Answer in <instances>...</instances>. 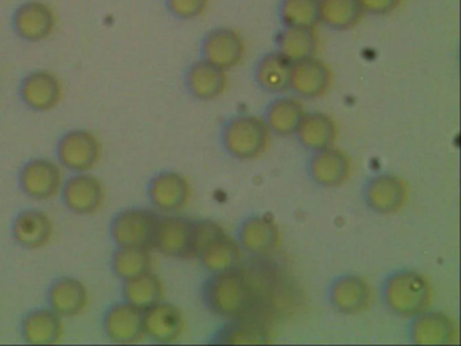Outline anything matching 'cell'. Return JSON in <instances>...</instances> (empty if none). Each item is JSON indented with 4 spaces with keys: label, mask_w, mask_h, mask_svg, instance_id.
Masks as SVG:
<instances>
[{
    "label": "cell",
    "mask_w": 461,
    "mask_h": 346,
    "mask_svg": "<svg viewBox=\"0 0 461 346\" xmlns=\"http://www.w3.org/2000/svg\"><path fill=\"white\" fill-rule=\"evenodd\" d=\"M21 99L26 107L40 113L55 110L63 97V84L55 73L34 70L23 77Z\"/></svg>",
    "instance_id": "obj_9"
},
{
    "label": "cell",
    "mask_w": 461,
    "mask_h": 346,
    "mask_svg": "<svg viewBox=\"0 0 461 346\" xmlns=\"http://www.w3.org/2000/svg\"><path fill=\"white\" fill-rule=\"evenodd\" d=\"M384 299L398 315H420L430 300V289L420 273L402 270L385 283Z\"/></svg>",
    "instance_id": "obj_2"
},
{
    "label": "cell",
    "mask_w": 461,
    "mask_h": 346,
    "mask_svg": "<svg viewBox=\"0 0 461 346\" xmlns=\"http://www.w3.org/2000/svg\"><path fill=\"white\" fill-rule=\"evenodd\" d=\"M188 196H190V187L179 173H158L150 181V202L164 213H174L185 207Z\"/></svg>",
    "instance_id": "obj_18"
},
{
    "label": "cell",
    "mask_w": 461,
    "mask_h": 346,
    "mask_svg": "<svg viewBox=\"0 0 461 346\" xmlns=\"http://www.w3.org/2000/svg\"><path fill=\"white\" fill-rule=\"evenodd\" d=\"M349 170L350 164L347 156L330 148L315 151V156L310 162L312 178L322 186H339L344 183Z\"/></svg>",
    "instance_id": "obj_22"
},
{
    "label": "cell",
    "mask_w": 461,
    "mask_h": 346,
    "mask_svg": "<svg viewBox=\"0 0 461 346\" xmlns=\"http://www.w3.org/2000/svg\"><path fill=\"white\" fill-rule=\"evenodd\" d=\"M225 145L233 156L252 159L266 149L268 142V126L252 116L233 119L226 126Z\"/></svg>",
    "instance_id": "obj_7"
},
{
    "label": "cell",
    "mask_w": 461,
    "mask_h": 346,
    "mask_svg": "<svg viewBox=\"0 0 461 346\" xmlns=\"http://www.w3.org/2000/svg\"><path fill=\"white\" fill-rule=\"evenodd\" d=\"M185 321L182 311L171 303L158 302L144 310L145 335L156 342L168 343L182 334Z\"/></svg>",
    "instance_id": "obj_16"
},
{
    "label": "cell",
    "mask_w": 461,
    "mask_h": 346,
    "mask_svg": "<svg viewBox=\"0 0 461 346\" xmlns=\"http://www.w3.org/2000/svg\"><path fill=\"white\" fill-rule=\"evenodd\" d=\"M406 187L393 176H377L366 189V199L379 213H393L406 200Z\"/></svg>",
    "instance_id": "obj_21"
},
{
    "label": "cell",
    "mask_w": 461,
    "mask_h": 346,
    "mask_svg": "<svg viewBox=\"0 0 461 346\" xmlns=\"http://www.w3.org/2000/svg\"><path fill=\"white\" fill-rule=\"evenodd\" d=\"M158 216L147 208H128L113 219L110 232L118 246L152 248Z\"/></svg>",
    "instance_id": "obj_4"
},
{
    "label": "cell",
    "mask_w": 461,
    "mask_h": 346,
    "mask_svg": "<svg viewBox=\"0 0 461 346\" xmlns=\"http://www.w3.org/2000/svg\"><path fill=\"white\" fill-rule=\"evenodd\" d=\"M360 0H320V22L336 30H349L363 18Z\"/></svg>",
    "instance_id": "obj_25"
},
{
    "label": "cell",
    "mask_w": 461,
    "mask_h": 346,
    "mask_svg": "<svg viewBox=\"0 0 461 346\" xmlns=\"http://www.w3.org/2000/svg\"><path fill=\"white\" fill-rule=\"evenodd\" d=\"M63 334V318L52 308H37L23 318V337L32 345H53Z\"/></svg>",
    "instance_id": "obj_19"
},
{
    "label": "cell",
    "mask_w": 461,
    "mask_h": 346,
    "mask_svg": "<svg viewBox=\"0 0 461 346\" xmlns=\"http://www.w3.org/2000/svg\"><path fill=\"white\" fill-rule=\"evenodd\" d=\"M331 86V70L325 62L315 57L294 62L291 73V88L299 96H322Z\"/></svg>",
    "instance_id": "obj_15"
},
{
    "label": "cell",
    "mask_w": 461,
    "mask_h": 346,
    "mask_svg": "<svg viewBox=\"0 0 461 346\" xmlns=\"http://www.w3.org/2000/svg\"><path fill=\"white\" fill-rule=\"evenodd\" d=\"M48 303L61 318L80 315L88 305L87 287L71 276L56 278L48 291Z\"/></svg>",
    "instance_id": "obj_14"
},
{
    "label": "cell",
    "mask_w": 461,
    "mask_h": 346,
    "mask_svg": "<svg viewBox=\"0 0 461 346\" xmlns=\"http://www.w3.org/2000/svg\"><path fill=\"white\" fill-rule=\"evenodd\" d=\"M453 324L449 318L438 313L422 314L415 322L414 337L420 343L450 342Z\"/></svg>",
    "instance_id": "obj_32"
},
{
    "label": "cell",
    "mask_w": 461,
    "mask_h": 346,
    "mask_svg": "<svg viewBox=\"0 0 461 346\" xmlns=\"http://www.w3.org/2000/svg\"><path fill=\"white\" fill-rule=\"evenodd\" d=\"M320 0H283L280 18L285 27L315 26L320 22Z\"/></svg>",
    "instance_id": "obj_33"
},
{
    "label": "cell",
    "mask_w": 461,
    "mask_h": 346,
    "mask_svg": "<svg viewBox=\"0 0 461 346\" xmlns=\"http://www.w3.org/2000/svg\"><path fill=\"white\" fill-rule=\"evenodd\" d=\"M210 0H166L167 8L179 19H194L206 11Z\"/></svg>",
    "instance_id": "obj_34"
},
{
    "label": "cell",
    "mask_w": 461,
    "mask_h": 346,
    "mask_svg": "<svg viewBox=\"0 0 461 346\" xmlns=\"http://www.w3.org/2000/svg\"><path fill=\"white\" fill-rule=\"evenodd\" d=\"M303 118V107L298 100L293 97H280L269 105L267 126L279 134H293L298 132Z\"/></svg>",
    "instance_id": "obj_29"
},
{
    "label": "cell",
    "mask_w": 461,
    "mask_h": 346,
    "mask_svg": "<svg viewBox=\"0 0 461 346\" xmlns=\"http://www.w3.org/2000/svg\"><path fill=\"white\" fill-rule=\"evenodd\" d=\"M369 297L368 284L355 276L339 278L331 288L333 305L342 313L355 314L364 310L368 305Z\"/></svg>",
    "instance_id": "obj_26"
},
{
    "label": "cell",
    "mask_w": 461,
    "mask_h": 346,
    "mask_svg": "<svg viewBox=\"0 0 461 346\" xmlns=\"http://www.w3.org/2000/svg\"><path fill=\"white\" fill-rule=\"evenodd\" d=\"M188 89L198 99H214L222 94L228 84L226 70L202 59L191 65L185 76Z\"/></svg>",
    "instance_id": "obj_20"
},
{
    "label": "cell",
    "mask_w": 461,
    "mask_h": 346,
    "mask_svg": "<svg viewBox=\"0 0 461 346\" xmlns=\"http://www.w3.org/2000/svg\"><path fill=\"white\" fill-rule=\"evenodd\" d=\"M20 184L32 199L50 200L63 188V173L60 167L50 159H32L21 170Z\"/></svg>",
    "instance_id": "obj_8"
},
{
    "label": "cell",
    "mask_w": 461,
    "mask_h": 346,
    "mask_svg": "<svg viewBox=\"0 0 461 346\" xmlns=\"http://www.w3.org/2000/svg\"><path fill=\"white\" fill-rule=\"evenodd\" d=\"M58 16L48 3L28 0L13 15V29L26 42H41L55 32Z\"/></svg>",
    "instance_id": "obj_6"
},
{
    "label": "cell",
    "mask_w": 461,
    "mask_h": 346,
    "mask_svg": "<svg viewBox=\"0 0 461 346\" xmlns=\"http://www.w3.org/2000/svg\"><path fill=\"white\" fill-rule=\"evenodd\" d=\"M403 0H360L366 13L375 14V15H387L398 10L399 5Z\"/></svg>",
    "instance_id": "obj_35"
},
{
    "label": "cell",
    "mask_w": 461,
    "mask_h": 346,
    "mask_svg": "<svg viewBox=\"0 0 461 346\" xmlns=\"http://www.w3.org/2000/svg\"><path fill=\"white\" fill-rule=\"evenodd\" d=\"M163 284L152 272H145L123 281V297L140 310H147L163 297Z\"/></svg>",
    "instance_id": "obj_27"
},
{
    "label": "cell",
    "mask_w": 461,
    "mask_h": 346,
    "mask_svg": "<svg viewBox=\"0 0 461 346\" xmlns=\"http://www.w3.org/2000/svg\"><path fill=\"white\" fill-rule=\"evenodd\" d=\"M101 156V142L87 130H71L59 141V161L72 172H88L98 165Z\"/></svg>",
    "instance_id": "obj_5"
},
{
    "label": "cell",
    "mask_w": 461,
    "mask_h": 346,
    "mask_svg": "<svg viewBox=\"0 0 461 346\" xmlns=\"http://www.w3.org/2000/svg\"><path fill=\"white\" fill-rule=\"evenodd\" d=\"M202 50L206 61L226 70L236 67L244 59L245 42L236 30L217 29L204 38Z\"/></svg>",
    "instance_id": "obj_13"
},
{
    "label": "cell",
    "mask_w": 461,
    "mask_h": 346,
    "mask_svg": "<svg viewBox=\"0 0 461 346\" xmlns=\"http://www.w3.org/2000/svg\"><path fill=\"white\" fill-rule=\"evenodd\" d=\"M276 227L268 219L252 218L242 226V246L253 253H266L271 250L276 245Z\"/></svg>",
    "instance_id": "obj_31"
},
{
    "label": "cell",
    "mask_w": 461,
    "mask_h": 346,
    "mask_svg": "<svg viewBox=\"0 0 461 346\" xmlns=\"http://www.w3.org/2000/svg\"><path fill=\"white\" fill-rule=\"evenodd\" d=\"M293 62L280 51L267 54L256 67V80L269 92H283L291 88Z\"/></svg>",
    "instance_id": "obj_23"
},
{
    "label": "cell",
    "mask_w": 461,
    "mask_h": 346,
    "mask_svg": "<svg viewBox=\"0 0 461 346\" xmlns=\"http://www.w3.org/2000/svg\"><path fill=\"white\" fill-rule=\"evenodd\" d=\"M52 235L53 222L44 211H23L13 223V237L23 248H44L50 243Z\"/></svg>",
    "instance_id": "obj_17"
},
{
    "label": "cell",
    "mask_w": 461,
    "mask_h": 346,
    "mask_svg": "<svg viewBox=\"0 0 461 346\" xmlns=\"http://www.w3.org/2000/svg\"><path fill=\"white\" fill-rule=\"evenodd\" d=\"M152 256L149 248L141 246H118L112 260V268L117 278L126 281L142 273L149 272Z\"/></svg>",
    "instance_id": "obj_28"
},
{
    "label": "cell",
    "mask_w": 461,
    "mask_h": 346,
    "mask_svg": "<svg viewBox=\"0 0 461 346\" xmlns=\"http://www.w3.org/2000/svg\"><path fill=\"white\" fill-rule=\"evenodd\" d=\"M152 248L171 257L194 254V223L179 216L158 218Z\"/></svg>",
    "instance_id": "obj_11"
},
{
    "label": "cell",
    "mask_w": 461,
    "mask_h": 346,
    "mask_svg": "<svg viewBox=\"0 0 461 346\" xmlns=\"http://www.w3.org/2000/svg\"><path fill=\"white\" fill-rule=\"evenodd\" d=\"M104 327L113 342H139L145 335L144 311L128 302L117 303L107 310Z\"/></svg>",
    "instance_id": "obj_12"
},
{
    "label": "cell",
    "mask_w": 461,
    "mask_h": 346,
    "mask_svg": "<svg viewBox=\"0 0 461 346\" xmlns=\"http://www.w3.org/2000/svg\"><path fill=\"white\" fill-rule=\"evenodd\" d=\"M194 254H199L206 267L214 272L231 269L239 261L236 243L212 222L194 223Z\"/></svg>",
    "instance_id": "obj_3"
},
{
    "label": "cell",
    "mask_w": 461,
    "mask_h": 346,
    "mask_svg": "<svg viewBox=\"0 0 461 346\" xmlns=\"http://www.w3.org/2000/svg\"><path fill=\"white\" fill-rule=\"evenodd\" d=\"M318 48L315 26L285 27L279 38V51L291 62L314 57Z\"/></svg>",
    "instance_id": "obj_24"
},
{
    "label": "cell",
    "mask_w": 461,
    "mask_h": 346,
    "mask_svg": "<svg viewBox=\"0 0 461 346\" xmlns=\"http://www.w3.org/2000/svg\"><path fill=\"white\" fill-rule=\"evenodd\" d=\"M212 311L223 316L244 315L253 305V289L241 270L217 272L209 281L204 292Z\"/></svg>",
    "instance_id": "obj_1"
},
{
    "label": "cell",
    "mask_w": 461,
    "mask_h": 346,
    "mask_svg": "<svg viewBox=\"0 0 461 346\" xmlns=\"http://www.w3.org/2000/svg\"><path fill=\"white\" fill-rule=\"evenodd\" d=\"M61 192L67 208L77 215L95 214L104 205V184L87 172L77 173L69 178L63 184Z\"/></svg>",
    "instance_id": "obj_10"
},
{
    "label": "cell",
    "mask_w": 461,
    "mask_h": 346,
    "mask_svg": "<svg viewBox=\"0 0 461 346\" xmlns=\"http://www.w3.org/2000/svg\"><path fill=\"white\" fill-rule=\"evenodd\" d=\"M296 132L307 148L317 151L330 148L336 137V126L329 116L323 114H312V115H304Z\"/></svg>",
    "instance_id": "obj_30"
}]
</instances>
